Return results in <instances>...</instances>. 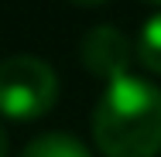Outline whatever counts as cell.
Listing matches in <instances>:
<instances>
[{"label": "cell", "instance_id": "6da1fadb", "mask_svg": "<svg viewBox=\"0 0 161 157\" xmlns=\"http://www.w3.org/2000/svg\"><path fill=\"white\" fill-rule=\"evenodd\" d=\"M93 140L103 157H158L161 89L130 72L106 82L93 109Z\"/></svg>", "mask_w": 161, "mask_h": 157}, {"label": "cell", "instance_id": "7a4b0ae2", "mask_svg": "<svg viewBox=\"0 0 161 157\" xmlns=\"http://www.w3.org/2000/svg\"><path fill=\"white\" fill-rule=\"evenodd\" d=\"M58 99V75L38 55H14L0 62V116L41 120Z\"/></svg>", "mask_w": 161, "mask_h": 157}, {"label": "cell", "instance_id": "3957f363", "mask_svg": "<svg viewBox=\"0 0 161 157\" xmlns=\"http://www.w3.org/2000/svg\"><path fill=\"white\" fill-rule=\"evenodd\" d=\"M79 58H82V65H86L93 75L113 82V79L127 75L134 48H130V41L124 38V31H117L113 24H99V28H93V31L82 38Z\"/></svg>", "mask_w": 161, "mask_h": 157}, {"label": "cell", "instance_id": "277c9868", "mask_svg": "<svg viewBox=\"0 0 161 157\" xmlns=\"http://www.w3.org/2000/svg\"><path fill=\"white\" fill-rule=\"evenodd\" d=\"M21 157H93V154L72 133H41L24 147Z\"/></svg>", "mask_w": 161, "mask_h": 157}, {"label": "cell", "instance_id": "5b68a950", "mask_svg": "<svg viewBox=\"0 0 161 157\" xmlns=\"http://www.w3.org/2000/svg\"><path fill=\"white\" fill-rule=\"evenodd\" d=\"M137 62L144 65L147 72L161 75V14L147 17L144 28H141V38H137Z\"/></svg>", "mask_w": 161, "mask_h": 157}, {"label": "cell", "instance_id": "8992f818", "mask_svg": "<svg viewBox=\"0 0 161 157\" xmlns=\"http://www.w3.org/2000/svg\"><path fill=\"white\" fill-rule=\"evenodd\" d=\"M69 3H75V7H99V3H106V0H69Z\"/></svg>", "mask_w": 161, "mask_h": 157}, {"label": "cell", "instance_id": "52a82bcc", "mask_svg": "<svg viewBox=\"0 0 161 157\" xmlns=\"http://www.w3.org/2000/svg\"><path fill=\"white\" fill-rule=\"evenodd\" d=\"M0 157H7V130L0 126Z\"/></svg>", "mask_w": 161, "mask_h": 157}, {"label": "cell", "instance_id": "ba28073f", "mask_svg": "<svg viewBox=\"0 0 161 157\" xmlns=\"http://www.w3.org/2000/svg\"><path fill=\"white\" fill-rule=\"evenodd\" d=\"M144 3H151V7H161V0H144Z\"/></svg>", "mask_w": 161, "mask_h": 157}]
</instances>
